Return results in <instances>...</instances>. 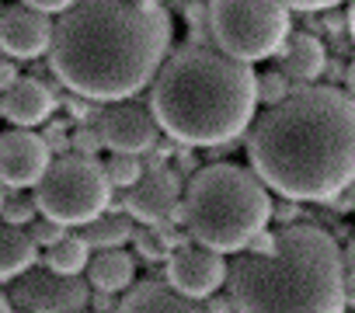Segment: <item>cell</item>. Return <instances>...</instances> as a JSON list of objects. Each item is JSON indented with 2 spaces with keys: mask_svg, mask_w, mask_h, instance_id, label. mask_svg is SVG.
I'll list each match as a JSON object with an SVG mask.
<instances>
[{
  "mask_svg": "<svg viewBox=\"0 0 355 313\" xmlns=\"http://www.w3.org/2000/svg\"><path fill=\"white\" fill-rule=\"evenodd\" d=\"M42 265H46L49 271H56V275L73 278V275L87 271V265H91V244H87L80 233H67L60 244H53V247L46 251Z\"/></svg>",
  "mask_w": 355,
  "mask_h": 313,
  "instance_id": "ffe728a7",
  "label": "cell"
},
{
  "mask_svg": "<svg viewBox=\"0 0 355 313\" xmlns=\"http://www.w3.org/2000/svg\"><path fill=\"white\" fill-rule=\"evenodd\" d=\"M150 4H160V0H150Z\"/></svg>",
  "mask_w": 355,
  "mask_h": 313,
  "instance_id": "7bdbcfd3",
  "label": "cell"
},
{
  "mask_svg": "<svg viewBox=\"0 0 355 313\" xmlns=\"http://www.w3.org/2000/svg\"><path fill=\"white\" fill-rule=\"evenodd\" d=\"M345 91L355 98V56H352V63H348V70H345Z\"/></svg>",
  "mask_w": 355,
  "mask_h": 313,
  "instance_id": "8d00e7d4",
  "label": "cell"
},
{
  "mask_svg": "<svg viewBox=\"0 0 355 313\" xmlns=\"http://www.w3.org/2000/svg\"><path fill=\"white\" fill-rule=\"evenodd\" d=\"M282 4H289L293 11H331V8L345 4V0H282Z\"/></svg>",
  "mask_w": 355,
  "mask_h": 313,
  "instance_id": "4dcf8cb0",
  "label": "cell"
},
{
  "mask_svg": "<svg viewBox=\"0 0 355 313\" xmlns=\"http://www.w3.org/2000/svg\"><path fill=\"white\" fill-rule=\"evenodd\" d=\"M275 244H279V230H268V226H265V230L254 233V240L248 244V251H251V254H268Z\"/></svg>",
  "mask_w": 355,
  "mask_h": 313,
  "instance_id": "f1b7e54d",
  "label": "cell"
},
{
  "mask_svg": "<svg viewBox=\"0 0 355 313\" xmlns=\"http://www.w3.org/2000/svg\"><path fill=\"white\" fill-rule=\"evenodd\" d=\"M132 244H136V254H139L143 261H167V258H171V251L160 244V237L153 233V226H146V230H136Z\"/></svg>",
  "mask_w": 355,
  "mask_h": 313,
  "instance_id": "484cf974",
  "label": "cell"
},
{
  "mask_svg": "<svg viewBox=\"0 0 355 313\" xmlns=\"http://www.w3.org/2000/svg\"><path fill=\"white\" fill-rule=\"evenodd\" d=\"M91 310H98V313H115V310H119V296L94 289V306H91Z\"/></svg>",
  "mask_w": 355,
  "mask_h": 313,
  "instance_id": "836d02e7",
  "label": "cell"
},
{
  "mask_svg": "<svg viewBox=\"0 0 355 313\" xmlns=\"http://www.w3.org/2000/svg\"><path fill=\"white\" fill-rule=\"evenodd\" d=\"M167 4H171L174 11H182V8H189V4H206V0H167Z\"/></svg>",
  "mask_w": 355,
  "mask_h": 313,
  "instance_id": "ab89813d",
  "label": "cell"
},
{
  "mask_svg": "<svg viewBox=\"0 0 355 313\" xmlns=\"http://www.w3.org/2000/svg\"><path fill=\"white\" fill-rule=\"evenodd\" d=\"M21 4H28L35 11H46V15H63V11H70L77 4V0H21Z\"/></svg>",
  "mask_w": 355,
  "mask_h": 313,
  "instance_id": "f546056e",
  "label": "cell"
},
{
  "mask_svg": "<svg viewBox=\"0 0 355 313\" xmlns=\"http://www.w3.org/2000/svg\"><path fill=\"white\" fill-rule=\"evenodd\" d=\"M275 202L268 185L241 164H206L199 168L182 199V226L196 244L220 254H241L258 230L272 223Z\"/></svg>",
  "mask_w": 355,
  "mask_h": 313,
  "instance_id": "5b68a950",
  "label": "cell"
},
{
  "mask_svg": "<svg viewBox=\"0 0 355 313\" xmlns=\"http://www.w3.org/2000/svg\"><path fill=\"white\" fill-rule=\"evenodd\" d=\"M0 313H18V306H15L11 296H4V292H0Z\"/></svg>",
  "mask_w": 355,
  "mask_h": 313,
  "instance_id": "f35d334b",
  "label": "cell"
},
{
  "mask_svg": "<svg viewBox=\"0 0 355 313\" xmlns=\"http://www.w3.org/2000/svg\"><path fill=\"white\" fill-rule=\"evenodd\" d=\"M272 220H279L282 226H289V223H300V209H296V199H286L282 206H275Z\"/></svg>",
  "mask_w": 355,
  "mask_h": 313,
  "instance_id": "1f68e13d",
  "label": "cell"
},
{
  "mask_svg": "<svg viewBox=\"0 0 355 313\" xmlns=\"http://www.w3.org/2000/svg\"><path fill=\"white\" fill-rule=\"evenodd\" d=\"M84 233V240L91 244V251H108V247H125V244H132V237H136V220L129 216V213H115V209H108V213H101L98 220H91L87 226H80Z\"/></svg>",
  "mask_w": 355,
  "mask_h": 313,
  "instance_id": "d6986e66",
  "label": "cell"
},
{
  "mask_svg": "<svg viewBox=\"0 0 355 313\" xmlns=\"http://www.w3.org/2000/svg\"><path fill=\"white\" fill-rule=\"evenodd\" d=\"M53 164V150L39 129H8L0 132V181L11 192L35 188Z\"/></svg>",
  "mask_w": 355,
  "mask_h": 313,
  "instance_id": "7c38bea8",
  "label": "cell"
},
{
  "mask_svg": "<svg viewBox=\"0 0 355 313\" xmlns=\"http://www.w3.org/2000/svg\"><path fill=\"white\" fill-rule=\"evenodd\" d=\"M39 216V202L15 192V195H4V206H0V220L11 223V226H28L32 220Z\"/></svg>",
  "mask_w": 355,
  "mask_h": 313,
  "instance_id": "7402d4cb",
  "label": "cell"
},
{
  "mask_svg": "<svg viewBox=\"0 0 355 313\" xmlns=\"http://www.w3.org/2000/svg\"><path fill=\"white\" fill-rule=\"evenodd\" d=\"M56 91L42 77H18L4 94H0V115L18 129H39L56 115Z\"/></svg>",
  "mask_w": 355,
  "mask_h": 313,
  "instance_id": "5bb4252c",
  "label": "cell"
},
{
  "mask_svg": "<svg viewBox=\"0 0 355 313\" xmlns=\"http://www.w3.org/2000/svg\"><path fill=\"white\" fill-rule=\"evenodd\" d=\"M0 15H4V8H0Z\"/></svg>",
  "mask_w": 355,
  "mask_h": 313,
  "instance_id": "ee69618b",
  "label": "cell"
},
{
  "mask_svg": "<svg viewBox=\"0 0 355 313\" xmlns=\"http://www.w3.org/2000/svg\"><path fill=\"white\" fill-rule=\"evenodd\" d=\"M39 261V244L25 226H11L0 220V282H15L32 271Z\"/></svg>",
  "mask_w": 355,
  "mask_h": 313,
  "instance_id": "ac0fdd59",
  "label": "cell"
},
{
  "mask_svg": "<svg viewBox=\"0 0 355 313\" xmlns=\"http://www.w3.org/2000/svg\"><path fill=\"white\" fill-rule=\"evenodd\" d=\"M258 73L213 42H185L167 53L150 84V108L164 136L185 146H227L258 115Z\"/></svg>",
  "mask_w": 355,
  "mask_h": 313,
  "instance_id": "3957f363",
  "label": "cell"
},
{
  "mask_svg": "<svg viewBox=\"0 0 355 313\" xmlns=\"http://www.w3.org/2000/svg\"><path fill=\"white\" fill-rule=\"evenodd\" d=\"M275 60H279V70L293 84H317L327 70V49L310 32H293Z\"/></svg>",
  "mask_w": 355,
  "mask_h": 313,
  "instance_id": "2e32d148",
  "label": "cell"
},
{
  "mask_svg": "<svg viewBox=\"0 0 355 313\" xmlns=\"http://www.w3.org/2000/svg\"><path fill=\"white\" fill-rule=\"evenodd\" d=\"M91 282H84L80 275L67 278L56 271H25L21 278H15L11 285V303L18 306V313H80L91 306L94 289H87Z\"/></svg>",
  "mask_w": 355,
  "mask_h": 313,
  "instance_id": "ba28073f",
  "label": "cell"
},
{
  "mask_svg": "<svg viewBox=\"0 0 355 313\" xmlns=\"http://www.w3.org/2000/svg\"><path fill=\"white\" fill-rule=\"evenodd\" d=\"M345 306L355 310V278H352V275L345 278Z\"/></svg>",
  "mask_w": 355,
  "mask_h": 313,
  "instance_id": "d590c367",
  "label": "cell"
},
{
  "mask_svg": "<svg viewBox=\"0 0 355 313\" xmlns=\"http://www.w3.org/2000/svg\"><path fill=\"white\" fill-rule=\"evenodd\" d=\"M248 161L282 199L334 202L355 185V98L331 84H296L248 129Z\"/></svg>",
  "mask_w": 355,
  "mask_h": 313,
  "instance_id": "6da1fadb",
  "label": "cell"
},
{
  "mask_svg": "<svg viewBox=\"0 0 355 313\" xmlns=\"http://www.w3.org/2000/svg\"><path fill=\"white\" fill-rule=\"evenodd\" d=\"M25 230L32 233V240H35L42 251H49L53 244H60V240L67 237V226H63V223H56V220H49V216H35Z\"/></svg>",
  "mask_w": 355,
  "mask_h": 313,
  "instance_id": "d4e9b609",
  "label": "cell"
},
{
  "mask_svg": "<svg viewBox=\"0 0 355 313\" xmlns=\"http://www.w3.org/2000/svg\"><path fill=\"white\" fill-rule=\"evenodd\" d=\"M182 199H185V185L182 175L174 168L153 164L143 171V178L125 188V213L139 223V226H157V223H182Z\"/></svg>",
  "mask_w": 355,
  "mask_h": 313,
  "instance_id": "30bf717a",
  "label": "cell"
},
{
  "mask_svg": "<svg viewBox=\"0 0 355 313\" xmlns=\"http://www.w3.org/2000/svg\"><path fill=\"white\" fill-rule=\"evenodd\" d=\"M0 206H4V181H0Z\"/></svg>",
  "mask_w": 355,
  "mask_h": 313,
  "instance_id": "60d3db41",
  "label": "cell"
},
{
  "mask_svg": "<svg viewBox=\"0 0 355 313\" xmlns=\"http://www.w3.org/2000/svg\"><path fill=\"white\" fill-rule=\"evenodd\" d=\"M348 39L355 46V0H348Z\"/></svg>",
  "mask_w": 355,
  "mask_h": 313,
  "instance_id": "74e56055",
  "label": "cell"
},
{
  "mask_svg": "<svg viewBox=\"0 0 355 313\" xmlns=\"http://www.w3.org/2000/svg\"><path fill=\"white\" fill-rule=\"evenodd\" d=\"M80 313H98V310H91V306H87V310H80Z\"/></svg>",
  "mask_w": 355,
  "mask_h": 313,
  "instance_id": "b9f144b4",
  "label": "cell"
},
{
  "mask_svg": "<svg viewBox=\"0 0 355 313\" xmlns=\"http://www.w3.org/2000/svg\"><path fill=\"white\" fill-rule=\"evenodd\" d=\"M56 21L46 11H35L28 4H11L0 15V49L11 60H39L49 56Z\"/></svg>",
  "mask_w": 355,
  "mask_h": 313,
  "instance_id": "4fadbf2b",
  "label": "cell"
},
{
  "mask_svg": "<svg viewBox=\"0 0 355 313\" xmlns=\"http://www.w3.org/2000/svg\"><path fill=\"white\" fill-rule=\"evenodd\" d=\"M112 178L98 156L87 153H60L46 178L35 185L39 213L63 226H87L101 213L112 209Z\"/></svg>",
  "mask_w": 355,
  "mask_h": 313,
  "instance_id": "52a82bcc",
  "label": "cell"
},
{
  "mask_svg": "<svg viewBox=\"0 0 355 313\" xmlns=\"http://www.w3.org/2000/svg\"><path fill=\"white\" fill-rule=\"evenodd\" d=\"M21 77V70H18V60H11L4 49H0V94H4L15 80Z\"/></svg>",
  "mask_w": 355,
  "mask_h": 313,
  "instance_id": "83f0119b",
  "label": "cell"
},
{
  "mask_svg": "<svg viewBox=\"0 0 355 313\" xmlns=\"http://www.w3.org/2000/svg\"><path fill=\"white\" fill-rule=\"evenodd\" d=\"M87 282H91V289H98V292L122 296L125 289H132V285H136V258H132L125 247L98 251V254H91Z\"/></svg>",
  "mask_w": 355,
  "mask_h": 313,
  "instance_id": "e0dca14e",
  "label": "cell"
},
{
  "mask_svg": "<svg viewBox=\"0 0 355 313\" xmlns=\"http://www.w3.org/2000/svg\"><path fill=\"white\" fill-rule=\"evenodd\" d=\"M227 254L213 251V247H202V244H185L171 251V258L164 261V278L189 299H209L213 292H220L227 285Z\"/></svg>",
  "mask_w": 355,
  "mask_h": 313,
  "instance_id": "8fae6325",
  "label": "cell"
},
{
  "mask_svg": "<svg viewBox=\"0 0 355 313\" xmlns=\"http://www.w3.org/2000/svg\"><path fill=\"white\" fill-rule=\"evenodd\" d=\"M293 94V80L282 73V70H268V73H258V98L265 108L279 105L282 98Z\"/></svg>",
  "mask_w": 355,
  "mask_h": 313,
  "instance_id": "603a6c76",
  "label": "cell"
},
{
  "mask_svg": "<svg viewBox=\"0 0 355 313\" xmlns=\"http://www.w3.org/2000/svg\"><path fill=\"white\" fill-rule=\"evenodd\" d=\"M206 303V310L209 313H237V306H234V299L230 296H220V292H213L209 299H202Z\"/></svg>",
  "mask_w": 355,
  "mask_h": 313,
  "instance_id": "d6a6232c",
  "label": "cell"
},
{
  "mask_svg": "<svg viewBox=\"0 0 355 313\" xmlns=\"http://www.w3.org/2000/svg\"><path fill=\"white\" fill-rule=\"evenodd\" d=\"M345 251L313 223H289L268 254L244 251L227 275L237 313H345Z\"/></svg>",
  "mask_w": 355,
  "mask_h": 313,
  "instance_id": "277c9868",
  "label": "cell"
},
{
  "mask_svg": "<svg viewBox=\"0 0 355 313\" xmlns=\"http://www.w3.org/2000/svg\"><path fill=\"white\" fill-rule=\"evenodd\" d=\"M70 122L73 118H49V125H46V143H49V150H53V156H60V153H70Z\"/></svg>",
  "mask_w": 355,
  "mask_h": 313,
  "instance_id": "4316f807",
  "label": "cell"
},
{
  "mask_svg": "<svg viewBox=\"0 0 355 313\" xmlns=\"http://www.w3.org/2000/svg\"><path fill=\"white\" fill-rule=\"evenodd\" d=\"M70 150L73 153H87V156H98L105 150V139L98 132V122H80L70 129Z\"/></svg>",
  "mask_w": 355,
  "mask_h": 313,
  "instance_id": "cb8c5ba5",
  "label": "cell"
},
{
  "mask_svg": "<svg viewBox=\"0 0 355 313\" xmlns=\"http://www.w3.org/2000/svg\"><path fill=\"white\" fill-rule=\"evenodd\" d=\"M167 53V8L150 0H77L56 21L49 70L67 91L112 105L150 87Z\"/></svg>",
  "mask_w": 355,
  "mask_h": 313,
  "instance_id": "7a4b0ae2",
  "label": "cell"
},
{
  "mask_svg": "<svg viewBox=\"0 0 355 313\" xmlns=\"http://www.w3.org/2000/svg\"><path fill=\"white\" fill-rule=\"evenodd\" d=\"M105 171H108V178H112L115 188H132L143 178L146 164L139 161L136 153H112L108 161H105Z\"/></svg>",
  "mask_w": 355,
  "mask_h": 313,
  "instance_id": "44dd1931",
  "label": "cell"
},
{
  "mask_svg": "<svg viewBox=\"0 0 355 313\" xmlns=\"http://www.w3.org/2000/svg\"><path fill=\"white\" fill-rule=\"evenodd\" d=\"M293 35V8L282 0H209V42L234 60H275Z\"/></svg>",
  "mask_w": 355,
  "mask_h": 313,
  "instance_id": "8992f818",
  "label": "cell"
},
{
  "mask_svg": "<svg viewBox=\"0 0 355 313\" xmlns=\"http://www.w3.org/2000/svg\"><path fill=\"white\" fill-rule=\"evenodd\" d=\"M345 271L355 278V240H348V247H345Z\"/></svg>",
  "mask_w": 355,
  "mask_h": 313,
  "instance_id": "e575fe53",
  "label": "cell"
},
{
  "mask_svg": "<svg viewBox=\"0 0 355 313\" xmlns=\"http://www.w3.org/2000/svg\"><path fill=\"white\" fill-rule=\"evenodd\" d=\"M94 122H98V132L105 139V150H112V153L146 156L160 143V125L153 118L150 101L143 105L136 98H125V101L101 105L98 115H94Z\"/></svg>",
  "mask_w": 355,
  "mask_h": 313,
  "instance_id": "9c48e42d",
  "label": "cell"
},
{
  "mask_svg": "<svg viewBox=\"0 0 355 313\" xmlns=\"http://www.w3.org/2000/svg\"><path fill=\"white\" fill-rule=\"evenodd\" d=\"M115 313H209L206 303L182 296L167 278H143L122 292Z\"/></svg>",
  "mask_w": 355,
  "mask_h": 313,
  "instance_id": "9a60e30c",
  "label": "cell"
}]
</instances>
